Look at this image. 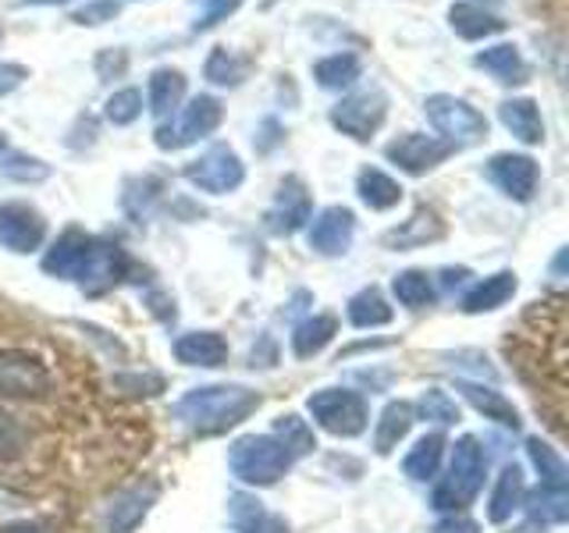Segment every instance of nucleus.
<instances>
[{"label": "nucleus", "instance_id": "12", "mask_svg": "<svg viewBox=\"0 0 569 533\" xmlns=\"http://www.w3.org/2000/svg\"><path fill=\"white\" fill-rule=\"evenodd\" d=\"M352 235H356V213L349 207H328L313 218L307 242L320 257H342L349 253Z\"/></svg>", "mask_w": 569, "mask_h": 533}, {"label": "nucleus", "instance_id": "41", "mask_svg": "<svg viewBox=\"0 0 569 533\" xmlns=\"http://www.w3.org/2000/svg\"><path fill=\"white\" fill-rule=\"evenodd\" d=\"M242 8V0H196V22L192 32H207L218 22H224L228 14H236Z\"/></svg>", "mask_w": 569, "mask_h": 533}, {"label": "nucleus", "instance_id": "2", "mask_svg": "<svg viewBox=\"0 0 569 533\" xmlns=\"http://www.w3.org/2000/svg\"><path fill=\"white\" fill-rule=\"evenodd\" d=\"M228 466L236 473L242 484H253V487H271L284 476V470L292 466V455L281 449L278 438H267V434H249L239 438L231 444L228 452Z\"/></svg>", "mask_w": 569, "mask_h": 533}, {"label": "nucleus", "instance_id": "30", "mask_svg": "<svg viewBox=\"0 0 569 533\" xmlns=\"http://www.w3.org/2000/svg\"><path fill=\"white\" fill-rule=\"evenodd\" d=\"M391 306L385 302V295L378 289H363V292H356L349 299V320H352V328H385L391 324Z\"/></svg>", "mask_w": 569, "mask_h": 533}, {"label": "nucleus", "instance_id": "19", "mask_svg": "<svg viewBox=\"0 0 569 533\" xmlns=\"http://www.w3.org/2000/svg\"><path fill=\"white\" fill-rule=\"evenodd\" d=\"M449 26L459 40L477 43V40H488V36L506 32V22L498 14L485 11L480 4H452L449 8Z\"/></svg>", "mask_w": 569, "mask_h": 533}, {"label": "nucleus", "instance_id": "18", "mask_svg": "<svg viewBox=\"0 0 569 533\" xmlns=\"http://www.w3.org/2000/svg\"><path fill=\"white\" fill-rule=\"evenodd\" d=\"M43 384H47V373L36 360L18 352L0 355V391H4V395H29V391Z\"/></svg>", "mask_w": 569, "mask_h": 533}, {"label": "nucleus", "instance_id": "45", "mask_svg": "<svg viewBox=\"0 0 569 533\" xmlns=\"http://www.w3.org/2000/svg\"><path fill=\"white\" fill-rule=\"evenodd\" d=\"M124 68H129V53H124V50H103L97 58V71H100L103 82L124 76Z\"/></svg>", "mask_w": 569, "mask_h": 533}, {"label": "nucleus", "instance_id": "21", "mask_svg": "<svg viewBox=\"0 0 569 533\" xmlns=\"http://www.w3.org/2000/svg\"><path fill=\"white\" fill-rule=\"evenodd\" d=\"M186 97V76L178 68H157L150 76V111L153 118L168 121L178 114V103Z\"/></svg>", "mask_w": 569, "mask_h": 533}, {"label": "nucleus", "instance_id": "49", "mask_svg": "<svg viewBox=\"0 0 569 533\" xmlns=\"http://www.w3.org/2000/svg\"><path fill=\"white\" fill-rule=\"evenodd\" d=\"M26 4H64V0H26Z\"/></svg>", "mask_w": 569, "mask_h": 533}, {"label": "nucleus", "instance_id": "36", "mask_svg": "<svg viewBox=\"0 0 569 533\" xmlns=\"http://www.w3.org/2000/svg\"><path fill=\"white\" fill-rule=\"evenodd\" d=\"M391 292H396V299L402 302V306L420 310L435 299V284H431V278H427V271H402L396 281H391Z\"/></svg>", "mask_w": 569, "mask_h": 533}, {"label": "nucleus", "instance_id": "26", "mask_svg": "<svg viewBox=\"0 0 569 533\" xmlns=\"http://www.w3.org/2000/svg\"><path fill=\"white\" fill-rule=\"evenodd\" d=\"M409 426H413V405L388 402L378 420V431H373V449H378V455H388L391 449H399V441L409 434Z\"/></svg>", "mask_w": 569, "mask_h": 533}, {"label": "nucleus", "instance_id": "42", "mask_svg": "<svg viewBox=\"0 0 569 533\" xmlns=\"http://www.w3.org/2000/svg\"><path fill=\"white\" fill-rule=\"evenodd\" d=\"M417 409H420L423 420H435V423H456L459 420V405L449 395H445V391H438V388L423 391Z\"/></svg>", "mask_w": 569, "mask_h": 533}, {"label": "nucleus", "instance_id": "33", "mask_svg": "<svg viewBox=\"0 0 569 533\" xmlns=\"http://www.w3.org/2000/svg\"><path fill=\"white\" fill-rule=\"evenodd\" d=\"M274 434H278V444L284 452H289L292 459L296 455H310L313 449H317V438H313V426L302 420V416H296V413H289V416H278L274 420Z\"/></svg>", "mask_w": 569, "mask_h": 533}, {"label": "nucleus", "instance_id": "7", "mask_svg": "<svg viewBox=\"0 0 569 533\" xmlns=\"http://www.w3.org/2000/svg\"><path fill=\"white\" fill-rule=\"evenodd\" d=\"M182 174L192 189L210 192V195H228L246 182V168H242L239 153L231 147H224V142H213L210 150H203L196 160H189Z\"/></svg>", "mask_w": 569, "mask_h": 533}, {"label": "nucleus", "instance_id": "8", "mask_svg": "<svg viewBox=\"0 0 569 533\" xmlns=\"http://www.w3.org/2000/svg\"><path fill=\"white\" fill-rule=\"evenodd\" d=\"M385 114H388V97L381 89H363V93H352L342 103L331 107V124L342 135H349L356 142H367L381 129Z\"/></svg>", "mask_w": 569, "mask_h": 533}, {"label": "nucleus", "instance_id": "27", "mask_svg": "<svg viewBox=\"0 0 569 533\" xmlns=\"http://www.w3.org/2000/svg\"><path fill=\"white\" fill-rule=\"evenodd\" d=\"M520 505H523V470L520 466H506L502 476H498L495 491H491L488 520L491 523H506Z\"/></svg>", "mask_w": 569, "mask_h": 533}, {"label": "nucleus", "instance_id": "40", "mask_svg": "<svg viewBox=\"0 0 569 533\" xmlns=\"http://www.w3.org/2000/svg\"><path fill=\"white\" fill-rule=\"evenodd\" d=\"M0 171L14 178V182H43V178H50V164H43L40 157H26V153H11L4 164H0Z\"/></svg>", "mask_w": 569, "mask_h": 533}, {"label": "nucleus", "instance_id": "35", "mask_svg": "<svg viewBox=\"0 0 569 533\" xmlns=\"http://www.w3.org/2000/svg\"><path fill=\"white\" fill-rule=\"evenodd\" d=\"M441 221L435 218L431 210H417V218L409 221L406 228H399V231H391V235L385 239L388 245H399V249H406V245H423V242H435V239H441Z\"/></svg>", "mask_w": 569, "mask_h": 533}, {"label": "nucleus", "instance_id": "50", "mask_svg": "<svg viewBox=\"0 0 569 533\" xmlns=\"http://www.w3.org/2000/svg\"><path fill=\"white\" fill-rule=\"evenodd\" d=\"M4 147H8V142H4V135H0V153H4Z\"/></svg>", "mask_w": 569, "mask_h": 533}, {"label": "nucleus", "instance_id": "47", "mask_svg": "<svg viewBox=\"0 0 569 533\" xmlns=\"http://www.w3.org/2000/svg\"><path fill=\"white\" fill-rule=\"evenodd\" d=\"M438 533H477L473 520H462V515H452V520H441Z\"/></svg>", "mask_w": 569, "mask_h": 533}, {"label": "nucleus", "instance_id": "24", "mask_svg": "<svg viewBox=\"0 0 569 533\" xmlns=\"http://www.w3.org/2000/svg\"><path fill=\"white\" fill-rule=\"evenodd\" d=\"M228 509H231V523L242 533H289L284 520L271 515L263 509V502H257V497H249V494H236Z\"/></svg>", "mask_w": 569, "mask_h": 533}, {"label": "nucleus", "instance_id": "28", "mask_svg": "<svg viewBox=\"0 0 569 533\" xmlns=\"http://www.w3.org/2000/svg\"><path fill=\"white\" fill-rule=\"evenodd\" d=\"M335 334H338V320L335 316H328V313L310 316L292 331V352L299 355V360H310V355H317L320 349L331 345Z\"/></svg>", "mask_w": 569, "mask_h": 533}, {"label": "nucleus", "instance_id": "14", "mask_svg": "<svg viewBox=\"0 0 569 533\" xmlns=\"http://www.w3.org/2000/svg\"><path fill=\"white\" fill-rule=\"evenodd\" d=\"M124 271H129V260H124V253L118 245L111 242H93V249H89V260L82 263V271H79V284L86 292H93L100 295L103 289H111L114 281L124 278Z\"/></svg>", "mask_w": 569, "mask_h": 533}, {"label": "nucleus", "instance_id": "4", "mask_svg": "<svg viewBox=\"0 0 569 533\" xmlns=\"http://www.w3.org/2000/svg\"><path fill=\"white\" fill-rule=\"evenodd\" d=\"M423 114L435 124V132L452 142V147H470V142H480L488 135V118L470 107L467 100H459L452 93H435L423 100Z\"/></svg>", "mask_w": 569, "mask_h": 533}, {"label": "nucleus", "instance_id": "22", "mask_svg": "<svg viewBox=\"0 0 569 533\" xmlns=\"http://www.w3.org/2000/svg\"><path fill=\"white\" fill-rule=\"evenodd\" d=\"M459 391H462V399H467L477 413H485L488 420L506 423L512 431L520 426V413H516V405L506 395H498V391H491L485 384H473V381H459Z\"/></svg>", "mask_w": 569, "mask_h": 533}, {"label": "nucleus", "instance_id": "32", "mask_svg": "<svg viewBox=\"0 0 569 533\" xmlns=\"http://www.w3.org/2000/svg\"><path fill=\"white\" fill-rule=\"evenodd\" d=\"M441 452H445V438L441 434H427L413 444V452L406 455L402 470L406 476L413 480H431L438 473V462H441Z\"/></svg>", "mask_w": 569, "mask_h": 533}, {"label": "nucleus", "instance_id": "44", "mask_svg": "<svg viewBox=\"0 0 569 533\" xmlns=\"http://www.w3.org/2000/svg\"><path fill=\"white\" fill-rule=\"evenodd\" d=\"M121 11L118 0H89V4H82L76 14H71V22H79V26H107V22H114Z\"/></svg>", "mask_w": 569, "mask_h": 533}, {"label": "nucleus", "instance_id": "16", "mask_svg": "<svg viewBox=\"0 0 569 533\" xmlns=\"http://www.w3.org/2000/svg\"><path fill=\"white\" fill-rule=\"evenodd\" d=\"M498 121H502L523 147H538V142H545V118L538 111V103L527 97L498 103Z\"/></svg>", "mask_w": 569, "mask_h": 533}, {"label": "nucleus", "instance_id": "1", "mask_svg": "<svg viewBox=\"0 0 569 533\" xmlns=\"http://www.w3.org/2000/svg\"><path fill=\"white\" fill-rule=\"evenodd\" d=\"M260 405L257 391L242 384H213V388H196L174 405V420L186 423L192 434H224L228 426H239L253 409Z\"/></svg>", "mask_w": 569, "mask_h": 533}, {"label": "nucleus", "instance_id": "6", "mask_svg": "<svg viewBox=\"0 0 569 533\" xmlns=\"http://www.w3.org/2000/svg\"><path fill=\"white\" fill-rule=\"evenodd\" d=\"M221 118H224V107H221L218 97H192L189 107H182V114L160 124L153 142H157L160 150L174 153V150L192 147V142L207 139L221 124Z\"/></svg>", "mask_w": 569, "mask_h": 533}, {"label": "nucleus", "instance_id": "29", "mask_svg": "<svg viewBox=\"0 0 569 533\" xmlns=\"http://www.w3.org/2000/svg\"><path fill=\"white\" fill-rule=\"evenodd\" d=\"M363 76V64L356 53H331L313 64V79L320 89H349L356 79Z\"/></svg>", "mask_w": 569, "mask_h": 533}, {"label": "nucleus", "instance_id": "23", "mask_svg": "<svg viewBox=\"0 0 569 533\" xmlns=\"http://www.w3.org/2000/svg\"><path fill=\"white\" fill-rule=\"evenodd\" d=\"M356 192H360V200L370 210H391L402 200V185L378 168H363L360 174H356Z\"/></svg>", "mask_w": 569, "mask_h": 533}, {"label": "nucleus", "instance_id": "48", "mask_svg": "<svg viewBox=\"0 0 569 533\" xmlns=\"http://www.w3.org/2000/svg\"><path fill=\"white\" fill-rule=\"evenodd\" d=\"M0 533H50V530L40 526V523H11V526H4Z\"/></svg>", "mask_w": 569, "mask_h": 533}, {"label": "nucleus", "instance_id": "10", "mask_svg": "<svg viewBox=\"0 0 569 533\" xmlns=\"http://www.w3.org/2000/svg\"><path fill=\"white\" fill-rule=\"evenodd\" d=\"M47 239L43 213L29 203H0V245L11 253H36Z\"/></svg>", "mask_w": 569, "mask_h": 533}, {"label": "nucleus", "instance_id": "37", "mask_svg": "<svg viewBox=\"0 0 569 533\" xmlns=\"http://www.w3.org/2000/svg\"><path fill=\"white\" fill-rule=\"evenodd\" d=\"M569 515V494L566 487H541L530 497V520L533 523H566Z\"/></svg>", "mask_w": 569, "mask_h": 533}, {"label": "nucleus", "instance_id": "25", "mask_svg": "<svg viewBox=\"0 0 569 533\" xmlns=\"http://www.w3.org/2000/svg\"><path fill=\"white\" fill-rule=\"evenodd\" d=\"M516 295V274L502 271V274H491L477 284V289L467 292L462 299V310L467 313H488V310H498L502 302H509Z\"/></svg>", "mask_w": 569, "mask_h": 533}, {"label": "nucleus", "instance_id": "5", "mask_svg": "<svg viewBox=\"0 0 569 533\" xmlns=\"http://www.w3.org/2000/svg\"><path fill=\"white\" fill-rule=\"evenodd\" d=\"M310 416L320 431H328L335 438H356L363 434V426L370 420L367 413V402L356 395V391H342V388H325V391H313L310 402Z\"/></svg>", "mask_w": 569, "mask_h": 533}, {"label": "nucleus", "instance_id": "9", "mask_svg": "<svg viewBox=\"0 0 569 533\" xmlns=\"http://www.w3.org/2000/svg\"><path fill=\"white\" fill-rule=\"evenodd\" d=\"M452 153H456L452 142H445L438 135H423V132H406V135H399L396 142H388V147H385V157L396 168H402L406 174H427Z\"/></svg>", "mask_w": 569, "mask_h": 533}, {"label": "nucleus", "instance_id": "17", "mask_svg": "<svg viewBox=\"0 0 569 533\" xmlns=\"http://www.w3.org/2000/svg\"><path fill=\"white\" fill-rule=\"evenodd\" d=\"M174 355H178V363H186V366L213 370V366H224L228 345L218 331H192V334H182L174 342Z\"/></svg>", "mask_w": 569, "mask_h": 533}, {"label": "nucleus", "instance_id": "43", "mask_svg": "<svg viewBox=\"0 0 569 533\" xmlns=\"http://www.w3.org/2000/svg\"><path fill=\"white\" fill-rule=\"evenodd\" d=\"M26 449V431L14 416L0 409V459H18Z\"/></svg>", "mask_w": 569, "mask_h": 533}, {"label": "nucleus", "instance_id": "31", "mask_svg": "<svg viewBox=\"0 0 569 533\" xmlns=\"http://www.w3.org/2000/svg\"><path fill=\"white\" fill-rule=\"evenodd\" d=\"M203 76L213 86H239L249 76V58H239V53H231L224 47H213L203 64Z\"/></svg>", "mask_w": 569, "mask_h": 533}, {"label": "nucleus", "instance_id": "15", "mask_svg": "<svg viewBox=\"0 0 569 533\" xmlns=\"http://www.w3.org/2000/svg\"><path fill=\"white\" fill-rule=\"evenodd\" d=\"M93 235H86V231L79 228H68L64 235L53 242L47 249V257H43V271L53 274V278H68V281H76L79 271H82V263L89 260V249H93Z\"/></svg>", "mask_w": 569, "mask_h": 533}, {"label": "nucleus", "instance_id": "13", "mask_svg": "<svg viewBox=\"0 0 569 533\" xmlns=\"http://www.w3.org/2000/svg\"><path fill=\"white\" fill-rule=\"evenodd\" d=\"M310 192L307 185L299 182V178H284L281 189H278V200L267 213V228L274 231V235H296V231L310 221Z\"/></svg>", "mask_w": 569, "mask_h": 533}, {"label": "nucleus", "instance_id": "38", "mask_svg": "<svg viewBox=\"0 0 569 533\" xmlns=\"http://www.w3.org/2000/svg\"><path fill=\"white\" fill-rule=\"evenodd\" d=\"M527 452H530V462L538 466V473L545 480L541 487H566V462L559 459L556 449H548L541 438H530L527 441Z\"/></svg>", "mask_w": 569, "mask_h": 533}, {"label": "nucleus", "instance_id": "34", "mask_svg": "<svg viewBox=\"0 0 569 533\" xmlns=\"http://www.w3.org/2000/svg\"><path fill=\"white\" fill-rule=\"evenodd\" d=\"M157 497V491L153 487H132V491H124V494H118L114 497V505H111V526L118 530V533H124V530H132L142 515H147V509H150V502Z\"/></svg>", "mask_w": 569, "mask_h": 533}, {"label": "nucleus", "instance_id": "46", "mask_svg": "<svg viewBox=\"0 0 569 533\" xmlns=\"http://www.w3.org/2000/svg\"><path fill=\"white\" fill-rule=\"evenodd\" d=\"M29 79V71L22 64H14V61H0V97H8L14 93L18 86H22Z\"/></svg>", "mask_w": 569, "mask_h": 533}, {"label": "nucleus", "instance_id": "3", "mask_svg": "<svg viewBox=\"0 0 569 533\" xmlns=\"http://www.w3.org/2000/svg\"><path fill=\"white\" fill-rule=\"evenodd\" d=\"M480 484H485V452H480L477 438H459L456 449H452V466L445 484L435 491V505L441 512H459L467 509Z\"/></svg>", "mask_w": 569, "mask_h": 533}, {"label": "nucleus", "instance_id": "20", "mask_svg": "<svg viewBox=\"0 0 569 533\" xmlns=\"http://www.w3.org/2000/svg\"><path fill=\"white\" fill-rule=\"evenodd\" d=\"M473 64L480 71H488V76L495 82H502V86H520L527 82V64L520 58V50H516L512 43H498V47H488V50H480Z\"/></svg>", "mask_w": 569, "mask_h": 533}, {"label": "nucleus", "instance_id": "11", "mask_svg": "<svg viewBox=\"0 0 569 533\" xmlns=\"http://www.w3.org/2000/svg\"><path fill=\"white\" fill-rule=\"evenodd\" d=\"M485 171L491 182L516 203H530L533 192H538V182H541V171L533 164V157H527V153H495Z\"/></svg>", "mask_w": 569, "mask_h": 533}, {"label": "nucleus", "instance_id": "39", "mask_svg": "<svg viewBox=\"0 0 569 533\" xmlns=\"http://www.w3.org/2000/svg\"><path fill=\"white\" fill-rule=\"evenodd\" d=\"M103 114H107V121L111 124H132V121H139V114H142V93L139 89H118L114 97H107V103H103Z\"/></svg>", "mask_w": 569, "mask_h": 533}]
</instances>
